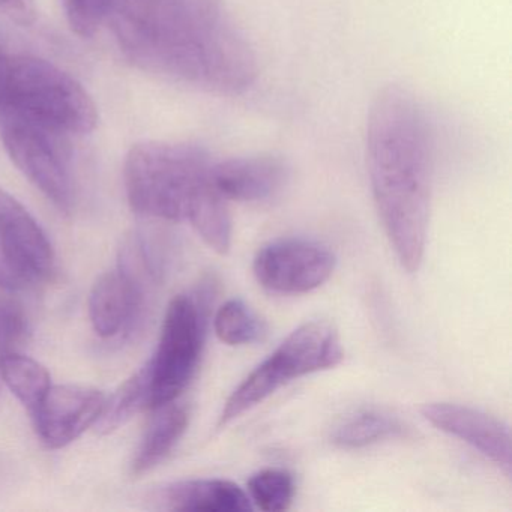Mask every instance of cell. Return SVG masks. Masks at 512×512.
<instances>
[{
  "label": "cell",
  "instance_id": "1",
  "mask_svg": "<svg viewBox=\"0 0 512 512\" xmlns=\"http://www.w3.org/2000/svg\"><path fill=\"white\" fill-rule=\"evenodd\" d=\"M130 61L173 82L239 95L257 58L223 0H115L106 23Z\"/></svg>",
  "mask_w": 512,
  "mask_h": 512
},
{
  "label": "cell",
  "instance_id": "2",
  "mask_svg": "<svg viewBox=\"0 0 512 512\" xmlns=\"http://www.w3.org/2000/svg\"><path fill=\"white\" fill-rule=\"evenodd\" d=\"M433 130L421 101L401 86L379 91L367 124L371 193L400 265L424 259L433 194Z\"/></svg>",
  "mask_w": 512,
  "mask_h": 512
},
{
  "label": "cell",
  "instance_id": "3",
  "mask_svg": "<svg viewBox=\"0 0 512 512\" xmlns=\"http://www.w3.org/2000/svg\"><path fill=\"white\" fill-rule=\"evenodd\" d=\"M211 155L188 143L143 142L125 160L124 179L134 212L155 220H190L215 193Z\"/></svg>",
  "mask_w": 512,
  "mask_h": 512
},
{
  "label": "cell",
  "instance_id": "4",
  "mask_svg": "<svg viewBox=\"0 0 512 512\" xmlns=\"http://www.w3.org/2000/svg\"><path fill=\"white\" fill-rule=\"evenodd\" d=\"M0 109L13 110L68 136L92 133L98 110L85 88L44 59L0 52Z\"/></svg>",
  "mask_w": 512,
  "mask_h": 512
},
{
  "label": "cell",
  "instance_id": "5",
  "mask_svg": "<svg viewBox=\"0 0 512 512\" xmlns=\"http://www.w3.org/2000/svg\"><path fill=\"white\" fill-rule=\"evenodd\" d=\"M343 359V344L334 323H302L230 394L221 410L218 430L262 404L287 383L337 367Z\"/></svg>",
  "mask_w": 512,
  "mask_h": 512
},
{
  "label": "cell",
  "instance_id": "6",
  "mask_svg": "<svg viewBox=\"0 0 512 512\" xmlns=\"http://www.w3.org/2000/svg\"><path fill=\"white\" fill-rule=\"evenodd\" d=\"M217 283L206 278L191 293L172 299L164 317L160 343L148 362L151 404L158 409L181 397L196 376L205 347Z\"/></svg>",
  "mask_w": 512,
  "mask_h": 512
},
{
  "label": "cell",
  "instance_id": "7",
  "mask_svg": "<svg viewBox=\"0 0 512 512\" xmlns=\"http://www.w3.org/2000/svg\"><path fill=\"white\" fill-rule=\"evenodd\" d=\"M0 137L17 169L62 211L73 203L71 146L68 134L0 109Z\"/></svg>",
  "mask_w": 512,
  "mask_h": 512
},
{
  "label": "cell",
  "instance_id": "8",
  "mask_svg": "<svg viewBox=\"0 0 512 512\" xmlns=\"http://www.w3.org/2000/svg\"><path fill=\"white\" fill-rule=\"evenodd\" d=\"M55 251L28 209L0 190V289L20 292L52 274Z\"/></svg>",
  "mask_w": 512,
  "mask_h": 512
},
{
  "label": "cell",
  "instance_id": "9",
  "mask_svg": "<svg viewBox=\"0 0 512 512\" xmlns=\"http://www.w3.org/2000/svg\"><path fill=\"white\" fill-rule=\"evenodd\" d=\"M337 257L328 245L307 238H280L257 251L254 277L263 289L278 295H304L334 274Z\"/></svg>",
  "mask_w": 512,
  "mask_h": 512
},
{
  "label": "cell",
  "instance_id": "10",
  "mask_svg": "<svg viewBox=\"0 0 512 512\" xmlns=\"http://www.w3.org/2000/svg\"><path fill=\"white\" fill-rule=\"evenodd\" d=\"M104 403L106 395L94 388L52 386L32 413L41 442L52 449L70 445L97 424Z\"/></svg>",
  "mask_w": 512,
  "mask_h": 512
},
{
  "label": "cell",
  "instance_id": "11",
  "mask_svg": "<svg viewBox=\"0 0 512 512\" xmlns=\"http://www.w3.org/2000/svg\"><path fill=\"white\" fill-rule=\"evenodd\" d=\"M421 415L437 430L472 446L511 478V433L505 422L475 407L443 401L424 404Z\"/></svg>",
  "mask_w": 512,
  "mask_h": 512
},
{
  "label": "cell",
  "instance_id": "12",
  "mask_svg": "<svg viewBox=\"0 0 512 512\" xmlns=\"http://www.w3.org/2000/svg\"><path fill=\"white\" fill-rule=\"evenodd\" d=\"M145 292L142 278L124 259L116 271L106 272L92 287L89 317L100 337L112 338L133 328L142 314Z\"/></svg>",
  "mask_w": 512,
  "mask_h": 512
},
{
  "label": "cell",
  "instance_id": "13",
  "mask_svg": "<svg viewBox=\"0 0 512 512\" xmlns=\"http://www.w3.org/2000/svg\"><path fill=\"white\" fill-rule=\"evenodd\" d=\"M289 167L274 155H254L214 161L212 184L227 202L262 203L283 191Z\"/></svg>",
  "mask_w": 512,
  "mask_h": 512
},
{
  "label": "cell",
  "instance_id": "14",
  "mask_svg": "<svg viewBox=\"0 0 512 512\" xmlns=\"http://www.w3.org/2000/svg\"><path fill=\"white\" fill-rule=\"evenodd\" d=\"M158 508L185 512H247L253 509L247 491L227 479H190L160 490Z\"/></svg>",
  "mask_w": 512,
  "mask_h": 512
},
{
  "label": "cell",
  "instance_id": "15",
  "mask_svg": "<svg viewBox=\"0 0 512 512\" xmlns=\"http://www.w3.org/2000/svg\"><path fill=\"white\" fill-rule=\"evenodd\" d=\"M155 410L157 415L152 418L133 461V475L136 476L149 472L166 460L190 424V410L184 404L173 401Z\"/></svg>",
  "mask_w": 512,
  "mask_h": 512
},
{
  "label": "cell",
  "instance_id": "16",
  "mask_svg": "<svg viewBox=\"0 0 512 512\" xmlns=\"http://www.w3.org/2000/svg\"><path fill=\"white\" fill-rule=\"evenodd\" d=\"M404 434L406 427L397 416L377 407H361L343 416L329 439L340 449H362Z\"/></svg>",
  "mask_w": 512,
  "mask_h": 512
},
{
  "label": "cell",
  "instance_id": "17",
  "mask_svg": "<svg viewBox=\"0 0 512 512\" xmlns=\"http://www.w3.org/2000/svg\"><path fill=\"white\" fill-rule=\"evenodd\" d=\"M0 373L10 391L34 413L52 388L49 371L40 362L17 352L0 356Z\"/></svg>",
  "mask_w": 512,
  "mask_h": 512
},
{
  "label": "cell",
  "instance_id": "18",
  "mask_svg": "<svg viewBox=\"0 0 512 512\" xmlns=\"http://www.w3.org/2000/svg\"><path fill=\"white\" fill-rule=\"evenodd\" d=\"M151 404V376L148 364L140 368L136 374L125 380L118 391L106 398L103 412L97 421V430L103 434L118 430L127 424L134 415L143 409H149Z\"/></svg>",
  "mask_w": 512,
  "mask_h": 512
},
{
  "label": "cell",
  "instance_id": "19",
  "mask_svg": "<svg viewBox=\"0 0 512 512\" xmlns=\"http://www.w3.org/2000/svg\"><path fill=\"white\" fill-rule=\"evenodd\" d=\"M217 337L227 346H248L265 340L266 323L242 299H230L218 308L214 319Z\"/></svg>",
  "mask_w": 512,
  "mask_h": 512
},
{
  "label": "cell",
  "instance_id": "20",
  "mask_svg": "<svg viewBox=\"0 0 512 512\" xmlns=\"http://www.w3.org/2000/svg\"><path fill=\"white\" fill-rule=\"evenodd\" d=\"M247 488L251 503L265 512L289 509L296 491L292 473L280 467H268L254 473L248 479Z\"/></svg>",
  "mask_w": 512,
  "mask_h": 512
},
{
  "label": "cell",
  "instance_id": "21",
  "mask_svg": "<svg viewBox=\"0 0 512 512\" xmlns=\"http://www.w3.org/2000/svg\"><path fill=\"white\" fill-rule=\"evenodd\" d=\"M74 34L91 38L106 26L115 0H62Z\"/></svg>",
  "mask_w": 512,
  "mask_h": 512
},
{
  "label": "cell",
  "instance_id": "22",
  "mask_svg": "<svg viewBox=\"0 0 512 512\" xmlns=\"http://www.w3.org/2000/svg\"><path fill=\"white\" fill-rule=\"evenodd\" d=\"M26 329L28 325L20 307L0 299V349L13 352L11 349L25 338Z\"/></svg>",
  "mask_w": 512,
  "mask_h": 512
},
{
  "label": "cell",
  "instance_id": "23",
  "mask_svg": "<svg viewBox=\"0 0 512 512\" xmlns=\"http://www.w3.org/2000/svg\"><path fill=\"white\" fill-rule=\"evenodd\" d=\"M0 11L22 26H29L37 19L35 0H0Z\"/></svg>",
  "mask_w": 512,
  "mask_h": 512
}]
</instances>
